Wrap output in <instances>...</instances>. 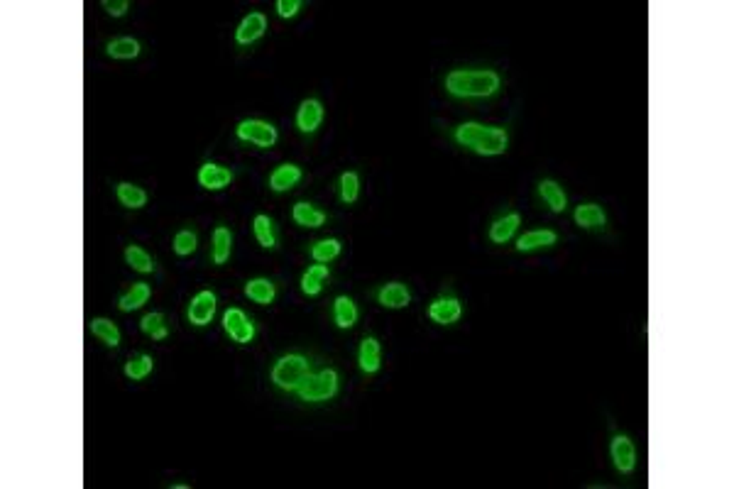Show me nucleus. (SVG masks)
I'll use <instances>...</instances> for the list:
<instances>
[{"label": "nucleus", "mask_w": 734, "mask_h": 489, "mask_svg": "<svg viewBox=\"0 0 734 489\" xmlns=\"http://www.w3.org/2000/svg\"><path fill=\"white\" fill-rule=\"evenodd\" d=\"M445 88L458 98H485L499 88V76L485 69H465V71L460 69L445 76Z\"/></svg>", "instance_id": "1"}, {"label": "nucleus", "mask_w": 734, "mask_h": 489, "mask_svg": "<svg viewBox=\"0 0 734 489\" xmlns=\"http://www.w3.org/2000/svg\"><path fill=\"white\" fill-rule=\"evenodd\" d=\"M455 140L460 142L462 147H470L477 154H485V157H492V154H502L507 150V132L502 127H489V125H480V122H462V125L455 130Z\"/></svg>", "instance_id": "2"}, {"label": "nucleus", "mask_w": 734, "mask_h": 489, "mask_svg": "<svg viewBox=\"0 0 734 489\" xmlns=\"http://www.w3.org/2000/svg\"><path fill=\"white\" fill-rule=\"evenodd\" d=\"M299 396L306 401H326L338 391V375L333 370H323L318 375H306L299 387Z\"/></svg>", "instance_id": "3"}, {"label": "nucleus", "mask_w": 734, "mask_h": 489, "mask_svg": "<svg viewBox=\"0 0 734 489\" xmlns=\"http://www.w3.org/2000/svg\"><path fill=\"white\" fill-rule=\"evenodd\" d=\"M308 375V363L301 355H286L272 370V379L281 389H296Z\"/></svg>", "instance_id": "4"}, {"label": "nucleus", "mask_w": 734, "mask_h": 489, "mask_svg": "<svg viewBox=\"0 0 734 489\" xmlns=\"http://www.w3.org/2000/svg\"><path fill=\"white\" fill-rule=\"evenodd\" d=\"M238 137L257 147H272L276 142V127L264 120H243L238 125Z\"/></svg>", "instance_id": "5"}, {"label": "nucleus", "mask_w": 734, "mask_h": 489, "mask_svg": "<svg viewBox=\"0 0 734 489\" xmlns=\"http://www.w3.org/2000/svg\"><path fill=\"white\" fill-rule=\"evenodd\" d=\"M223 328H226L228 336L240 345L250 343V340L255 338V326L247 321V316H245L240 308H228V311L223 313Z\"/></svg>", "instance_id": "6"}, {"label": "nucleus", "mask_w": 734, "mask_h": 489, "mask_svg": "<svg viewBox=\"0 0 734 489\" xmlns=\"http://www.w3.org/2000/svg\"><path fill=\"white\" fill-rule=\"evenodd\" d=\"M216 313V294L214 291H199L189 304V321L194 326H209Z\"/></svg>", "instance_id": "7"}, {"label": "nucleus", "mask_w": 734, "mask_h": 489, "mask_svg": "<svg viewBox=\"0 0 734 489\" xmlns=\"http://www.w3.org/2000/svg\"><path fill=\"white\" fill-rule=\"evenodd\" d=\"M612 460L619 472H631L636 467V450L627 435H617L612 440Z\"/></svg>", "instance_id": "8"}, {"label": "nucleus", "mask_w": 734, "mask_h": 489, "mask_svg": "<svg viewBox=\"0 0 734 489\" xmlns=\"http://www.w3.org/2000/svg\"><path fill=\"white\" fill-rule=\"evenodd\" d=\"M462 308L458 299H436L429 308V316L433 323H441V326H448V323H455L460 318Z\"/></svg>", "instance_id": "9"}, {"label": "nucleus", "mask_w": 734, "mask_h": 489, "mask_svg": "<svg viewBox=\"0 0 734 489\" xmlns=\"http://www.w3.org/2000/svg\"><path fill=\"white\" fill-rule=\"evenodd\" d=\"M264 30H267V20H264V15L262 13H250L247 18L240 23V28H238L235 40L240 42V45H252L255 40H260V37L264 35Z\"/></svg>", "instance_id": "10"}, {"label": "nucleus", "mask_w": 734, "mask_h": 489, "mask_svg": "<svg viewBox=\"0 0 734 489\" xmlns=\"http://www.w3.org/2000/svg\"><path fill=\"white\" fill-rule=\"evenodd\" d=\"M233 182V174L231 169L226 167H218V164H204L199 172V184L209 191H218V189H226L228 184Z\"/></svg>", "instance_id": "11"}, {"label": "nucleus", "mask_w": 734, "mask_h": 489, "mask_svg": "<svg viewBox=\"0 0 734 489\" xmlns=\"http://www.w3.org/2000/svg\"><path fill=\"white\" fill-rule=\"evenodd\" d=\"M323 120V105L318 100L308 98L301 103L299 113H296V122H299V130L301 132H313Z\"/></svg>", "instance_id": "12"}, {"label": "nucleus", "mask_w": 734, "mask_h": 489, "mask_svg": "<svg viewBox=\"0 0 734 489\" xmlns=\"http://www.w3.org/2000/svg\"><path fill=\"white\" fill-rule=\"evenodd\" d=\"M301 179V169L296 164H281L272 172L269 177V189L272 191H289L291 186H296V182Z\"/></svg>", "instance_id": "13"}, {"label": "nucleus", "mask_w": 734, "mask_h": 489, "mask_svg": "<svg viewBox=\"0 0 734 489\" xmlns=\"http://www.w3.org/2000/svg\"><path fill=\"white\" fill-rule=\"evenodd\" d=\"M358 363H360V370L367 372V375H375V372L380 370V343H377L375 338L363 340Z\"/></svg>", "instance_id": "14"}, {"label": "nucleus", "mask_w": 734, "mask_h": 489, "mask_svg": "<svg viewBox=\"0 0 734 489\" xmlns=\"http://www.w3.org/2000/svg\"><path fill=\"white\" fill-rule=\"evenodd\" d=\"M551 245H556V232L553 230H531L517 240V249L519 252H531V249L551 247Z\"/></svg>", "instance_id": "15"}, {"label": "nucleus", "mask_w": 734, "mask_h": 489, "mask_svg": "<svg viewBox=\"0 0 734 489\" xmlns=\"http://www.w3.org/2000/svg\"><path fill=\"white\" fill-rule=\"evenodd\" d=\"M245 294H247L255 304L267 306L274 301L276 291H274V284L269 279H252V281H247V286H245Z\"/></svg>", "instance_id": "16"}, {"label": "nucleus", "mask_w": 734, "mask_h": 489, "mask_svg": "<svg viewBox=\"0 0 734 489\" xmlns=\"http://www.w3.org/2000/svg\"><path fill=\"white\" fill-rule=\"evenodd\" d=\"M539 194L544 196V201L551 206L553 213H563L566 211V194H563V189L558 186L556 182H551V179H544V182L539 184Z\"/></svg>", "instance_id": "17"}, {"label": "nucleus", "mask_w": 734, "mask_h": 489, "mask_svg": "<svg viewBox=\"0 0 734 489\" xmlns=\"http://www.w3.org/2000/svg\"><path fill=\"white\" fill-rule=\"evenodd\" d=\"M521 218L517 213H509L504 218H499V220H494V225L489 228V240L492 242H507L509 237L514 235V230L519 228Z\"/></svg>", "instance_id": "18"}, {"label": "nucleus", "mask_w": 734, "mask_h": 489, "mask_svg": "<svg viewBox=\"0 0 734 489\" xmlns=\"http://www.w3.org/2000/svg\"><path fill=\"white\" fill-rule=\"evenodd\" d=\"M326 276H328L326 264H313V267H308L306 274L301 276V291H304L306 296L321 294V286H323V279H326Z\"/></svg>", "instance_id": "19"}, {"label": "nucleus", "mask_w": 734, "mask_h": 489, "mask_svg": "<svg viewBox=\"0 0 734 489\" xmlns=\"http://www.w3.org/2000/svg\"><path fill=\"white\" fill-rule=\"evenodd\" d=\"M409 301H412V296H409V289L404 284H387L380 291V304L387 308H404Z\"/></svg>", "instance_id": "20"}, {"label": "nucleus", "mask_w": 734, "mask_h": 489, "mask_svg": "<svg viewBox=\"0 0 734 489\" xmlns=\"http://www.w3.org/2000/svg\"><path fill=\"white\" fill-rule=\"evenodd\" d=\"M333 316H336L338 328H353L355 321H358V308H355L353 299L338 296L336 304H333Z\"/></svg>", "instance_id": "21"}, {"label": "nucleus", "mask_w": 734, "mask_h": 489, "mask_svg": "<svg viewBox=\"0 0 734 489\" xmlns=\"http://www.w3.org/2000/svg\"><path fill=\"white\" fill-rule=\"evenodd\" d=\"M91 331L93 336L100 340V343L110 345V348H118L120 345V331L115 323H110L108 318H93L91 321Z\"/></svg>", "instance_id": "22"}, {"label": "nucleus", "mask_w": 734, "mask_h": 489, "mask_svg": "<svg viewBox=\"0 0 734 489\" xmlns=\"http://www.w3.org/2000/svg\"><path fill=\"white\" fill-rule=\"evenodd\" d=\"M291 216H294L296 225H304V228H321L323 223H326V213H323V211H316L308 204H296L294 213Z\"/></svg>", "instance_id": "23"}, {"label": "nucleus", "mask_w": 734, "mask_h": 489, "mask_svg": "<svg viewBox=\"0 0 734 489\" xmlns=\"http://www.w3.org/2000/svg\"><path fill=\"white\" fill-rule=\"evenodd\" d=\"M576 223L581 228H600L605 225V211L595 204H583L576 208Z\"/></svg>", "instance_id": "24"}, {"label": "nucleus", "mask_w": 734, "mask_h": 489, "mask_svg": "<svg viewBox=\"0 0 734 489\" xmlns=\"http://www.w3.org/2000/svg\"><path fill=\"white\" fill-rule=\"evenodd\" d=\"M231 247H233L231 230H228V228H216V232H214V262L226 264L228 257H231Z\"/></svg>", "instance_id": "25"}, {"label": "nucleus", "mask_w": 734, "mask_h": 489, "mask_svg": "<svg viewBox=\"0 0 734 489\" xmlns=\"http://www.w3.org/2000/svg\"><path fill=\"white\" fill-rule=\"evenodd\" d=\"M108 54L113 59H135L140 54V45L132 37H118L108 45Z\"/></svg>", "instance_id": "26"}, {"label": "nucleus", "mask_w": 734, "mask_h": 489, "mask_svg": "<svg viewBox=\"0 0 734 489\" xmlns=\"http://www.w3.org/2000/svg\"><path fill=\"white\" fill-rule=\"evenodd\" d=\"M118 201L127 208H142L147 204V194L140 186L132 184H118Z\"/></svg>", "instance_id": "27"}, {"label": "nucleus", "mask_w": 734, "mask_h": 489, "mask_svg": "<svg viewBox=\"0 0 734 489\" xmlns=\"http://www.w3.org/2000/svg\"><path fill=\"white\" fill-rule=\"evenodd\" d=\"M152 367H154V363H152V358H150V355H145V353H137V355H132V358L127 360V365H125V375L130 377V379H145V377L152 372Z\"/></svg>", "instance_id": "28"}, {"label": "nucleus", "mask_w": 734, "mask_h": 489, "mask_svg": "<svg viewBox=\"0 0 734 489\" xmlns=\"http://www.w3.org/2000/svg\"><path fill=\"white\" fill-rule=\"evenodd\" d=\"M147 299H150V286L140 281L120 299V311H137L142 304H147Z\"/></svg>", "instance_id": "29"}, {"label": "nucleus", "mask_w": 734, "mask_h": 489, "mask_svg": "<svg viewBox=\"0 0 734 489\" xmlns=\"http://www.w3.org/2000/svg\"><path fill=\"white\" fill-rule=\"evenodd\" d=\"M125 259H127V264H130L132 269H137V272H142V274H147V272H152V269H154L152 257L142 247H137V245H130V247L125 249Z\"/></svg>", "instance_id": "30"}, {"label": "nucleus", "mask_w": 734, "mask_h": 489, "mask_svg": "<svg viewBox=\"0 0 734 489\" xmlns=\"http://www.w3.org/2000/svg\"><path fill=\"white\" fill-rule=\"evenodd\" d=\"M142 333L145 336H150L152 340H164L167 338V323H164V316L162 313H147L145 318H142Z\"/></svg>", "instance_id": "31"}, {"label": "nucleus", "mask_w": 734, "mask_h": 489, "mask_svg": "<svg viewBox=\"0 0 734 489\" xmlns=\"http://www.w3.org/2000/svg\"><path fill=\"white\" fill-rule=\"evenodd\" d=\"M338 254H340V242L333 240V237H331V240L316 242V245L311 247V257L316 259L318 264H328L331 259H336Z\"/></svg>", "instance_id": "32"}, {"label": "nucleus", "mask_w": 734, "mask_h": 489, "mask_svg": "<svg viewBox=\"0 0 734 489\" xmlns=\"http://www.w3.org/2000/svg\"><path fill=\"white\" fill-rule=\"evenodd\" d=\"M358 194H360L358 174L345 172L343 177H340V199H343L345 204H355V201H358Z\"/></svg>", "instance_id": "33"}, {"label": "nucleus", "mask_w": 734, "mask_h": 489, "mask_svg": "<svg viewBox=\"0 0 734 489\" xmlns=\"http://www.w3.org/2000/svg\"><path fill=\"white\" fill-rule=\"evenodd\" d=\"M255 237L262 247H274V228L267 216L255 218Z\"/></svg>", "instance_id": "34"}, {"label": "nucleus", "mask_w": 734, "mask_h": 489, "mask_svg": "<svg viewBox=\"0 0 734 489\" xmlns=\"http://www.w3.org/2000/svg\"><path fill=\"white\" fill-rule=\"evenodd\" d=\"M196 249V235L191 230H182L177 232V237H174V252L182 254V257H186V254H191Z\"/></svg>", "instance_id": "35"}, {"label": "nucleus", "mask_w": 734, "mask_h": 489, "mask_svg": "<svg viewBox=\"0 0 734 489\" xmlns=\"http://www.w3.org/2000/svg\"><path fill=\"white\" fill-rule=\"evenodd\" d=\"M301 3L299 0H279L276 3V13L281 15V18H294L296 13H299Z\"/></svg>", "instance_id": "36"}, {"label": "nucleus", "mask_w": 734, "mask_h": 489, "mask_svg": "<svg viewBox=\"0 0 734 489\" xmlns=\"http://www.w3.org/2000/svg\"><path fill=\"white\" fill-rule=\"evenodd\" d=\"M103 8L108 10L110 15H115V18H120V15L127 10V0H103Z\"/></svg>", "instance_id": "37"}]
</instances>
